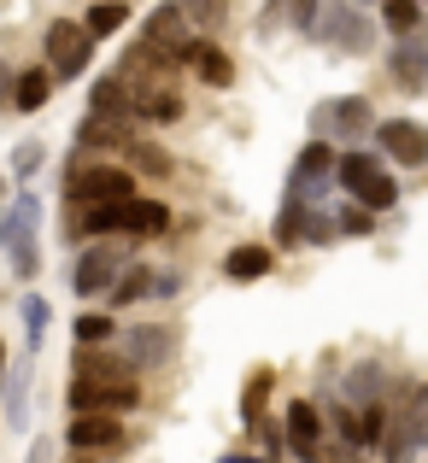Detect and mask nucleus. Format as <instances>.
<instances>
[{"label":"nucleus","instance_id":"obj_35","mask_svg":"<svg viewBox=\"0 0 428 463\" xmlns=\"http://www.w3.org/2000/svg\"><path fill=\"white\" fill-rule=\"evenodd\" d=\"M129 165H136L141 176H170V153L153 147V141H136V147H129Z\"/></svg>","mask_w":428,"mask_h":463},{"label":"nucleus","instance_id":"obj_30","mask_svg":"<svg viewBox=\"0 0 428 463\" xmlns=\"http://www.w3.org/2000/svg\"><path fill=\"white\" fill-rule=\"evenodd\" d=\"M124 24H129V6H124V0H94L89 18H82V30H89L94 42H106V35H118Z\"/></svg>","mask_w":428,"mask_h":463},{"label":"nucleus","instance_id":"obj_6","mask_svg":"<svg viewBox=\"0 0 428 463\" xmlns=\"http://www.w3.org/2000/svg\"><path fill=\"white\" fill-rule=\"evenodd\" d=\"M340 158L347 153H335V141H305L300 158H293V170H288V194L282 200L311 205L317 194H328V182H340Z\"/></svg>","mask_w":428,"mask_h":463},{"label":"nucleus","instance_id":"obj_34","mask_svg":"<svg viewBox=\"0 0 428 463\" xmlns=\"http://www.w3.org/2000/svg\"><path fill=\"white\" fill-rule=\"evenodd\" d=\"M176 6L188 12L194 30H224V18H229V0H176Z\"/></svg>","mask_w":428,"mask_h":463},{"label":"nucleus","instance_id":"obj_18","mask_svg":"<svg viewBox=\"0 0 428 463\" xmlns=\"http://www.w3.org/2000/svg\"><path fill=\"white\" fill-rule=\"evenodd\" d=\"M387 71L399 77L405 94H423V82H428V35H405V42L394 47V59H387Z\"/></svg>","mask_w":428,"mask_h":463},{"label":"nucleus","instance_id":"obj_20","mask_svg":"<svg viewBox=\"0 0 428 463\" xmlns=\"http://www.w3.org/2000/svg\"><path fill=\"white\" fill-rule=\"evenodd\" d=\"M182 118V94L176 89H165V82H141L136 89V124H176Z\"/></svg>","mask_w":428,"mask_h":463},{"label":"nucleus","instance_id":"obj_10","mask_svg":"<svg viewBox=\"0 0 428 463\" xmlns=\"http://www.w3.org/2000/svg\"><path fill=\"white\" fill-rule=\"evenodd\" d=\"M65 446L77 458H124L129 452V429H124V417H71L65 422Z\"/></svg>","mask_w":428,"mask_h":463},{"label":"nucleus","instance_id":"obj_14","mask_svg":"<svg viewBox=\"0 0 428 463\" xmlns=\"http://www.w3.org/2000/svg\"><path fill=\"white\" fill-rule=\"evenodd\" d=\"M317 35H323V42H335L340 53H364V47H370V30H364L358 6H347V0H335V6L323 12V24H317Z\"/></svg>","mask_w":428,"mask_h":463},{"label":"nucleus","instance_id":"obj_11","mask_svg":"<svg viewBox=\"0 0 428 463\" xmlns=\"http://www.w3.org/2000/svg\"><path fill=\"white\" fill-rule=\"evenodd\" d=\"M176 346H182L176 323H136V328L124 335V358L136 364V375H147V370H165V364L176 358Z\"/></svg>","mask_w":428,"mask_h":463},{"label":"nucleus","instance_id":"obj_21","mask_svg":"<svg viewBox=\"0 0 428 463\" xmlns=\"http://www.w3.org/2000/svg\"><path fill=\"white\" fill-rule=\"evenodd\" d=\"M0 405H6V429L24 434L30 429V358H12L6 370V393H0Z\"/></svg>","mask_w":428,"mask_h":463},{"label":"nucleus","instance_id":"obj_39","mask_svg":"<svg viewBox=\"0 0 428 463\" xmlns=\"http://www.w3.org/2000/svg\"><path fill=\"white\" fill-rule=\"evenodd\" d=\"M335 223H340V235H370V229H376V212H364L358 200H347L335 212Z\"/></svg>","mask_w":428,"mask_h":463},{"label":"nucleus","instance_id":"obj_33","mask_svg":"<svg viewBox=\"0 0 428 463\" xmlns=\"http://www.w3.org/2000/svg\"><path fill=\"white\" fill-rule=\"evenodd\" d=\"M6 165H12V176H18V182H30L35 170L47 165V141H18V147L6 153Z\"/></svg>","mask_w":428,"mask_h":463},{"label":"nucleus","instance_id":"obj_31","mask_svg":"<svg viewBox=\"0 0 428 463\" xmlns=\"http://www.w3.org/2000/svg\"><path fill=\"white\" fill-rule=\"evenodd\" d=\"M382 24L405 42V35H423V6L417 0H382Z\"/></svg>","mask_w":428,"mask_h":463},{"label":"nucleus","instance_id":"obj_3","mask_svg":"<svg viewBox=\"0 0 428 463\" xmlns=\"http://www.w3.org/2000/svg\"><path fill=\"white\" fill-rule=\"evenodd\" d=\"M340 188H347V200H358L364 212H394L399 205L394 170H387L376 153H364V147H352L347 158H340Z\"/></svg>","mask_w":428,"mask_h":463},{"label":"nucleus","instance_id":"obj_42","mask_svg":"<svg viewBox=\"0 0 428 463\" xmlns=\"http://www.w3.org/2000/svg\"><path fill=\"white\" fill-rule=\"evenodd\" d=\"M417 411H423V417H428V382L417 387Z\"/></svg>","mask_w":428,"mask_h":463},{"label":"nucleus","instance_id":"obj_1","mask_svg":"<svg viewBox=\"0 0 428 463\" xmlns=\"http://www.w3.org/2000/svg\"><path fill=\"white\" fill-rule=\"evenodd\" d=\"M194 24H188V12L176 6V0H158L153 12H147V24H141V47L153 53V65L158 71H182V65H194V53H200V35H188Z\"/></svg>","mask_w":428,"mask_h":463},{"label":"nucleus","instance_id":"obj_4","mask_svg":"<svg viewBox=\"0 0 428 463\" xmlns=\"http://www.w3.org/2000/svg\"><path fill=\"white\" fill-rule=\"evenodd\" d=\"M376 106L364 94H328L311 106V141H358L364 129H376Z\"/></svg>","mask_w":428,"mask_h":463},{"label":"nucleus","instance_id":"obj_40","mask_svg":"<svg viewBox=\"0 0 428 463\" xmlns=\"http://www.w3.org/2000/svg\"><path fill=\"white\" fill-rule=\"evenodd\" d=\"M53 452H59V446H53V434H35V440L24 446V463H53Z\"/></svg>","mask_w":428,"mask_h":463},{"label":"nucleus","instance_id":"obj_17","mask_svg":"<svg viewBox=\"0 0 428 463\" xmlns=\"http://www.w3.org/2000/svg\"><path fill=\"white\" fill-rule=\"evenodd\" d=\"M71 375H82V382H100V387H118V382H141L136 375V364L124 358V352H77V370Z\"/></svg>","mask_w":428,"mask_h":463},{"label":"nucleus","instance_id":"obj_37","mask_svg":"<svg viewBox=\"0 0 428 463\" xmlns=\"http://www.w3.org/2000/svg\"><path fill=\"white\" fill-rule=\"evenodd\" d=\"M6 259H12V276H18V282H35V270H42V247H35V241L6 247Z\"/></svg>","mask_w":428,"mask_h":463},{"label":"nucleus","instance_id":"obj_44","mask_svg":"<svg viewBox=\"0 0 428 463\" xmlns=\"http://www.w3.org/2000/svg\"><path fill=\"white\" fill-rule=\"evenodd\" d=\"M71 463H94V458H71Z\"/></svg>","mask_w":428,"mask_h":463},{"label":"nucleus","instance_id":"obj_23","mask_svg":"<svg viewBox=\"0 0 428 463\" xmlns=\"http://www.w3.org/2000/svg\"><path fill=\"white\" fill-rule=\"evenodd\" d=\"M18 323H24V358H35V352L47 346V328H53V306H47V294H24L18 299Z\"/></svg>","mask_w":428,"mask_h":463},{"label":"nucleus","instance_id":"obj_7","mask_svg":"<svg viewBox=\"0 0 428 463\" xmlns=\"http://www.w3.org/2000/svg\"><path fill=\"white\" fill-rule=\"evenodd\" d=\"M89 59H94V35L82 30V24L53 18V24L42 30V65H53V71H59V82L82 77V71H89Z\"/></svg>","mask_w":428,"mask_h":463},{"label":"nucleus","instance_id":"obj_27","mask_svg":"<svg viewBox=\"0 0 428 463\" xmlns=\"http://www.w3.org/2000/svg\"><path fill=\"white\" fill-rule=\"evenodd\" d=\"M271 387H276V370H252L247 375V387H241V422H247V429H259V422H264Z\"/></svg>","mask_w":428,"mask_h":463},{"label":"nucleus","instance_id":"obj_32","mask_svg":"<svg viewBox=\"0 0 428 463\" xmlns=\"http://www.w3.org/2000/svg\"><path fill=\"white\" fill-rule=\"evenodd\" d=\"M305 217H311V205L282 200V212H276V241L282 247H305Z\"/></svg>","mask_w":428,"mask_h":463},{"label":"nucleus","instance_id":"obj_13","mask_svg":"<svg viewBox=\"0 0 428 463\" xmlns=\"http://www.w3.org/2000/svg\"><path fill=\"white\" fill-rule=\"evenodd\" d=\"M89 118H106V124H136V89H129L124 71H106L89 89Z\"/></svg>","mask_w":428,"mask_h":463},{"label":"nucleus","instance_id":"obj_29","mask_svg":"<svg viewBox=\"0 0 428 463\" xmlns=\"http://www.w3.org/2000/svg\"><path fill=\"white\" fill-rule=\"evenodd\" d=\"M147 294H158V276L147 270V264H129V270H124V282L112 288V299H106V306H112V311H124V306H136V299H147Z\"/></svg>","mask_w":428,"mask_h":463},{"label":"nucleus","instance_id":"obj_22","mask_svg":"<svg viewBox=\"0 0 428 463\" xmlns=\"http://www.w3.org/2000/svg\"><path fill=\"white\" fill-rule=\"evenodd\" d=\"M35 229H42V200H35L30 188H18L12 205H6V223H0V241L18 247V241H35Z\"/></svg>","mask_w":428,"mask_h":463},{"label":"nucleus","instance_id":"obj_5","mask_svg":"<svg viewBox=\"0 0 428 463\" xmlns=\"http://www.w3.org/2000/svg\"><path fill=\"white\" fill-rule=\"evenodd\" d=\"M129 259L124 247H112V241H94V247L77 252V270H71V294L77 299H112V288L124 282Z\"/></svg>","mask_w":428,"mask_h":463},{"label":"nucleus","instance_id":"obj_9","mask_svg":"<svg viewBox=\"0 0 428 463\" xmlns=\"http://www.w3.org/2000/svg\"><path fill=\"white\" fill-rule=\"evenodd\" d=\"M282 434H288L282 452H293L300 463H323L328 417H323V405H317V399H288V405H282Z\"/></svg>","mask_w":428,"mask_h":463},{"label":"nucleus","instance_id":"obj_25","mask_svg":"<svg viewBox=\"0 0 428 463\" xmlns=\"http://www.w3.org/2000/svg\"><path fill=\"white\" fill-rule=\"evenodd\" d=\"M188 71L205 82V89H235V59H229L217 42H200V53H194Z\"/></svg>","mask_w":428,"mask_h":463},{"label":"nucleus","instance_id":"obj_2","mask_svg":"<svg viewBox=\"0 0 428 463\" xmlns=\"http://www.w3.org/2000/svg\"><path fill=\"white\" fill-rule=\"evenodd\" d=\"M65 205H71V217L77 212H94V205H136V170H124V165H77L65 176Z\"/></svg>","mask_w":428,"mask_h":463},{"label":"nucleus","instance_id":"obj_12","mask_svg":"<svg viewBox=\"0 0 428 463\" xmlns=\"http://www.w3.org/2000/svg\"><path fill=\"white\" fill-rule=\"evenodd\" d=\"M376 153L405 165V170H417V165H428V129L417 118H382V124H376Z\"/></svg>","mask_w":428,"mask_h":463},{"label":"nucleus","instance_id":"obj_26","mask_svg":"<svg viewBox=\"0 0 428 463\" xmlns=\"http://www.w3.org/2000/svg\"><path fill=\"white\" fill-rule=\"evenodd\" d=\"M77 147L82 153H118V147H136V141H129V129L124 124H106V118H82V129H77Z\"/></svg>","mask_w":428,"mask_h":463},{"label":"nucleus","instance_id":"obj_15","mask_svg":"<svg viewBox=\"0 0 428 463\" xmlns=\"http://www.w3.org/2000/svg\"><path fill=\"white\" fill-rule=\"evenodd\" d=\"M382 393H387V370H382V358H358V364L347 370V382H340V399H347V405H358V411L382 405Z\"/></svg>","mask_w":428,"mask_h":463},{"label":"nucleus","instance_id":"obj_36","mask_svg":"<svg viewBox=\"0 0 428 463\" xmlns=\"http://www.w3.org/2000/svg\"><path fill=\"white\" fill-rule=\"evenodd\" d=\"M328 241H340V223H335V212L311 205V217H305V247H328Z\"/></svg>","mask_w":428,"mask_h":463},{"label":"nucleus","instance_id":"obj_16","mask_svg":"<svg viewBox=\"0 0 428 463\" xmlns=\"http://www.w3.org/2000/svg\"><path fill=\"white\" fill-rule=\"evenodd\" d=\"M271 270H276V252L264 247V241H241V247L224 252V276H229V282H241V288H247V282H264Z\"/></svg>","mask_w":428,"mask_h":463},{"label":"nucleus","instance_id":"obj_24","mask_svg":"<svg viewBox=\"0 0 428 463\" xmlns=\"http://www.w3.org/2000/svg\"><path fill=\"white\" fill-rule=\"evenodd\" d=\"M170 205L165 200H136L129 205V217H124V235L129 241H158V235H170Z\"/></svg>","mask_w":428,"mask_h":463},{"label":"nucleus","instance_id":"obj_41","mask_svg":"<svg viewBox=\"0 0 428 463\" xmlns=\"http://www.w3.org/2000/svg\"><path fill=\"white\" fill-rule=\"evenodd\" d=\"M217 463H259V458H252V452H224Z\"/></svg>","mask_w":428,"mask_h":463},{"label":"nucleus","instance_id":"obj_19","mask_svg":"<svg viewBox=\"0 0 428 463\" xmlns=\"http://www.w3.org/2000/svg\"><path fill=\"white\" fill-rule=\"evenodd\" d=\"M53 89H59V71L53 65L18 71V82H12V112H42V106L53 100Z\"/></svg>","mask_w":428,"mask_h":463},{"label":"nucleus","instance_id":"obj_28","mask_svg":"<svg viewBox=\"0 0 428 463\" xmlns=\"http://www.w3.org/2000/svg\"><path fill=\"white\" fill-rule=\"evenodd\" d=\"M71 335H77V352H100L106 340L118 335V317H112V311H82Z\"/></svg>","mask_w":428,"mask_h":463},{"label":"nucleus","instance_id":"obj_8","mask_svg":"<svg viewBox=\"0 0 428 463\" xmlns=\"http://www.w3.org/2000/svg\"><path fill=\"white\" fill-rule=\"evenodd\" d=\"M65 405H71V417H129V411H141V382L100 387V382H82V375H71Z\"/></svg>","mask_w":428,"mask_h":463},{"label":"nucleus","instance_id":"obj_38","mask_svg":"<svg viewBox=\"0 0 428 463\" xmlns=\"http://www.w3.org/2000/svg\"><path fill=\"white\" fill-rule=\"evenodd\" d=\"M358 417H364V452H382L387 434H394L387 429V405H370V411H358Z\"/></svg>","mask_w":428,"mask_h":463},{"label":"nucleus","instance_id":"obj_43","mask_svg":"<svg viewBox=\"0 0 428 463\" xmlns=\"http://www.w3.org/2000/svg\"><path fill=\"white\" fill-rule=\"evenodd\" d=\"M347 6H382V0H347Z\"/></svg>","mask_w":428,"mask_h":463}]
</instances>
